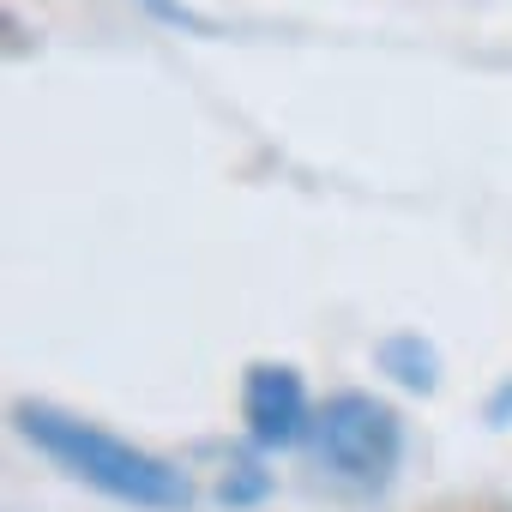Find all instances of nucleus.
Instances as JSON below:
<instances>
[{
	"label": "nucleus",
	"mask_w": 512,
	"mask_h": 512,
	"mask_svg": "<svg viewBox=\"0 0 512 512\" xmlns=\"http://www.w3.org/2000/svg\"><path fill=\"white\" fill-rule=\"evenodd\" d=\"M19 434L49 452L61 470H73L79 482H91L97 494L109 500H127V506H151V512H181L187 506V476L151 452H139L133 440H115L109 428L97 422H79L67 410H49V404H19L13 410Z\"/></svg>",
	"instance_id": "1"
},
{
	"label": "nucleus",
	"mask_w": 512,
	"mask_h": 512,
	"mask_svg": "<svg viewBox=\"0 0 512 512\" xmlns=\"http://www.w3.org/2000/svg\"><path fill=\"white\" fill-rule=\"evenodd\" d=\"M314 452L332 476H344L356 488H380L398 470L404 422L392 416V404H380L368 392H338L314 416Z\"/></svg>",
	"instance_id": "2"
},
{
	"label": "nucleus",
	"mask_w": 512,
	"mask_h": 512,
	"mask_svg": "<svg viewBox=\"0 0 512 512\" xmlns=\"http://www.w3.org/2000/svg\"><path fill=\"white\" fill-rule=\"evenodd\" d=\"M241 416H247V434L260 440V446L302 440L314 428L308 422V386H302V374L284 368V362L247 368V380H241Z\"/></svg>",
	"instance_id": "3"
}]
</instances>
